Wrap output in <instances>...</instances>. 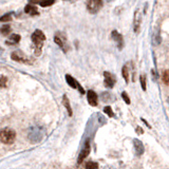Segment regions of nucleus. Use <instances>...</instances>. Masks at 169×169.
<instances>
[{
    "label": "nucleus",
    "instance_id": "obj_19",
    "mask_svg": "<svg viewBox=\"0 0 169 169\" xmlns=\"http://www.w3.org/2000/svg\"><path fill=\"white\" fill-rule=\"evenodd\" d=\"M0 32H1V34H2V35H4V36L10 35V33H11V27L10 26H3L1 29H0Z\"/></svg>",
    "mask_w": 169,
    "mask_h": 169
},
{
    "label": "nucleus",
    "instance_id": "obj_4",
    "mask_svg": "<svg viewBox=\"0 0 169 169\" xmlns=\"http://www.w3.org/2000/svg\"><path fill=\"white\" fill-rule=\"evenodd\" d=\"M102 0H89L87 2V9L91 14H95L102 8Z\"/></svg>",
    "mask_w": 169,
    "mask_h": 169
},
{
    "label": "nucleus",
    "instance_id": "obj_18",
    "mask_svg": "<svg viewBox=\"0 0 169 169\" xmlns=\"http://www.w3.org/2000/svg\"><path fill=\"white\" fill-rule=\"evenodd\" d=\"M122 75H123V77H124L125 81H126L127 84L129 83V71H128L127 65H125L124 67H123V69H122Z\"/></svg>",
    "mask_w": 169,
    "mask_h": 169
},
{
    "label": "nucleus",
    "instance_id": "obj_31",
    "mask_svg": "<svg viewBox=\"0 0 169 169\" xmlns=\"http://www.w3.org/2000/svg\"><path fill=\"white\" fill-rule=\"evenodd\" d=\"M0 50H1V48H0Z\"/></svg>",
    "mask_w": 169,
    "mask_h": 169
},
{
    "label": "nucleus",
    "instance_id": "obj_10",
    "mask_svg": "<svg viewBox=\"0 0 169 169\" xmlns=\"http://www.w3.org/2000/svg\"><path fill=\"white\" fill-rule=\"evenodd\" d=\"M111 36H112L114 41L116 42V45H117L118 50H122L124 48V38H123L122 34H120L117 31H112Z\"/></svg>",
    "mask_w": 169,
    "mask_h": 169
},
{
    "label": "nucleus",
    "instance_id": "obj_15",
    "mask_svg": "<svg viewBox=\"0 0 169 169\" xmlns=\"http://www.w3.org/2000/svg\"><path fill=\"white\" fill-rule=\"evenodd\" d=\"M24 12L31 16H35V15L39 14L37 8H36L35 5H33V4H28V5H26V8H24Z\"/></svg>",
    "mask_w": 169,
    "mask_h": 169
},
{
    "label": "nucleus",
    "instance_id": "obj_1",
    "mask_svg": "<svg viewBox=\"0 0 169 169\" xmlns=\"http://www.w3.org/2000/svg\"><path fill=\"white\" fill-rule=\"evenodd\" d=\"M45 40V36L42 33V31L40 30H36L33 34H32V41L35 45V55H40V52H41V48H42V43Z\"/></svg>",
    "mask_w": 169,
    "mask_h": 169
},
{
    "label": "nucleus",
    "instance_id": "obj_27",
    "mask_svg": "<svg viewBox=\"0 0 169 169\" xmlns=\"http://www.w3.org/2000/svg\"><path fill=\"white\" fill-rule=\"evenodd\" d=\"M136 132H138V134H143L144 133V130L142 129L141 127H138V128H136Z\"/></svg>",
    "mask_w": 169,
    "mask_h": 169
},
{
    "label": "nucleus",
    "instance_id": "obj_11",
    "mask_svg": "<svg viewBox=\"0 0 169 169\" xmlns=\"http://www.w3.org/2000/svg\"><path fill=\"white\" fill-rule=\"evenodd\" d=\"M87 99H88V102L92 107L97 106V99H99V97H97V94L93 90L88 91V93H87Z\"/></svg>",
    "mask_w": 169,
    "mask_h": 169
},
{
    "label": "nucleus",
    "instance_id": "obj_20",
    "mask_svg": "<svg viewBox=\"0 0 169 169\" xmlns=\"http://www.w3.org/2000/svg\"><path fill=\"white\" fill-rule=\"evenodd\" d=\"M86 169H99V164L95 162H88L86 164Z\"/></svg>",
    "mask_w": 169,
    "mask_h": 169
},
{
    "label": "nucleus",
    "instance_id": "obj_28",
    "mask_svg": "<svg viewBox=\"0 0 169 169\" xmlns=\"http://www.w3.org/2000/svg\"><path fill=\"white\" fill-rule=\"evenodd\" d=\"M143 120V122H144V123H145V124H146V125H147V126H148V127H149V128H150V127H151V126H150V125H149V124H148V123H147V122H146V120H144V118H143V120Z\"/></svg>",
    "mask_w": 169,
    "mask_h": 169
},
{
    "label": "nucleus",
    "instance_id": "obj_8",
    "mask_svg": "<svg viewBox=\"0 0 169 169\" xmlns=\"http://www.w3.org/2000/svg\"><path fill=\"white\" fill-rule=\"evenodd\" d=\"M90 143H89V141L86 142V144H84V147L83 148V150H81V152L79 153L78 155V159H77V163L78 164H81L83 163V161L84 159H86L87 156L90 153Z\"/></svg>",
    "mask_w": 169,
    "mask_h": 169
},
{
    "label": "nucleus",
    "instance_id": "obj_21",
    "mask_svg": "<svg viewBox=\"0 0 169 169\" xmlns=\"http://www.w3.org/2000/svg\"><path fill=\"white\" fill-rule=\"evenodd\" d=\"M104 112L107 114V115L109 116V117H113L114 116V113H113V111H112V108H111L110 106H106L104 108Z\"/></svg>",
    "mask_w": 169,
    "mask_h": 169
},
{
    "label": "nucleus",
    "instance_id": "obj_25",
    "mask_svg": "<svg viewBox=\"0 0 169 169\" xmlns=\"http://www.w3.org/2000/svg\"><path fill=\"white\" fill-rule=\"evenodd\" d=\"M6 83H8V78L5 76H0V87L1 88H5Z\"/></svg>",
    "mask_w": 169,
    "mask_h": 169
},
{
    "label": "nucleus",
    "instance_id": "obj_13",
    "mask_svg": "<svg viewBox=\"0 0 169 169\" xmlns=\"http://www.w3.org/2000/svg\"><path fill=\"white\" fill-rule=\"evenodd\" d=\"M133 145L134 148H135V151H136V155H142L144 153V145L141 141H138V138H134L133 140Z\"/></svg>",
    "mask_w": 169,
    "mask_h": 169
},
{
    "label": "nucleus",
    "instance_id": "obj_22",
    "mask_svg": "<svg viewBox=\"0 0 169 169\" xmlns=\"http://www.w3.org/2000/svg\"><path fill=\"white\" fill-rule=\"evenodd\" d=\"M12 19V13H8V14L3 15L0 17V21L1 22H6V21H10Z\"/></svg>",
    "mask_w": 169,
    "mask_h": 169
},
{
    "label": "nucleus",
    "instance_id": "obj_16",
    "mask_svg": "<svg viewBox=\"0 0 169 169\" xmlns=\"http://www.w3.org/2000/svg\"><path fill=\"white\" fill-rule=\"evenodd\" d=\"M20 39H21L20 35H18V34H12V35L10 36V40H8L5 43L8 45H16V43L19 42Z\"/></svg>",
    "mask_w": 169,
    "mask_h": 169
},
{
    "label": "nucleus",
    "instance_id": "obj_5",
    "mask_svg": "<svg viewBox=\"0 0 169 169\" xmlns=\"http://www.w3.org/2000/svg\"><path fill=\"white\" fill-rule=\"evenodd\" d=\"M54 40H55V42L61 48V49H63V51L65 52V53H67V52H68V45H67V39H66V36L63 35V34L57 33L55 35Z\"/></svg>",
    "mask_w": 169,
    "mask_h": 169
},
{
    "label": "nucleus",
    "instance_id": "obj_17",
    "mask_svg": "<svg viewBox=\"0 0 169 169\" xmlns=\"http://www.w3.org/2000/svg\"><path fill=\"white\" fill-rule=\"evenodd\" d=\"M63 106L66 107V109H67V111H68V114H69L70 116H72V108H71V105H70V102H69V99H68V96L67 95H63Z\"/></svg>",
    "mask_w": 169,
    "mask_h": 169
},
{
    "label": "nucleus",
    "instance_id": "obj_29",
    "mask_svg": "<svg viewBox=\"0 0 169 169\" xmlns=\"http://www.w3.org/2000/svg\"><path fill=\"white\" fill-rule=\"evenodd\" d=\"M167 102H168V104H169V97H168V99H167Z\"/></svg>",
    "mask_w": 169,
    "mask_h": 169
},
{
    "label": "nucleus",
    "instance_id": "obj_30",
    "mask_svg": "<svg viewBox=\"0 0 169 169\" xmlns=\"http://www.w3.org/2000/svg\"><path fill=\"white\" fill-rule=\"evenodd\" d=\"M108 1H111V0H108Z\"/></svg>",
    "mask_w": 169,
    "mask_h": 169
},
{
    "label": "nucleus",
    "instance_id": "obj_26",
    "mask_svg": "<svg viewBox=\"0 0 169 169\" xmlns=\"http://www.w3.org/2000/svg\"><path fill=\"white\" fill-rule=\"evenodd\" d=\"M122 97H123V99L125 100V102H126L127 105H130V102H131V100H130V97L128 96V94H127V92H122Z\"/></svg>",
    "mask_w": 169,
    "mask_h": 169
},
{
    "label": "nucleus",
    "instance_id": "obj_12",
    "mask_svg": "<svg viewBox=\"0 0 169 169\" xmlns=\"http://www.w3.org/2000/svg\"><path fill=\"white\" fill-rule=\"evenodd\" d=\"M11 58L15 61H18V63H29V60L22 55L21 52H13V53L11 54Z\"/></svg>",
    "mask_w": 169,
    "mask_h": 169
},
{
    "label": "nucleus",
    "instance_id": "obj_2",
    "mask_svg": "<svg viewBox=\"0 0 169 169\" xmlns=\"http://www.w3.org/2000/svg\"><path fill=\"white\" fill-rule=\"evenodd\" d=\"M16 138V132L10 128H5L0 131V141L3 144H12Z\"/></svg>",
    "mask_w": 169,
    "mask_h": 169
},
{
    "label": "nucleus",
    "instance_id": "obj_24",
    "mask_svg": "<svg viewBox=\"0 0 169 169\" xmlns=\"http://www.w3.org/2000/svg\"><path fill=\"white\" fill-rule=\"evenodd\" d=\"M140 81H141L142 89H143L144 91H146V89H147V86H146V76H145V75H141Z\"/></svg>",
    "mask_w": 169,
    "mask_h": 169
},
{
    "label": "nucleus",
    "instance_id": "obj_23",
    "mask_svg": "<svg viewBox=\"0 0 169 169\" xmlns=\"http://www.w3.org/2000/svg\"><path fill=\"white\" fill-rule=\"evenodd\" d=\"M162 79H163V81H164V83H165L166 84H169V70L164 71L163 75H162Z\"/></svg>",
    "mask_w": 169,
    "mask_h": 169
},
{
    "label": "nucleus",
    "instance_id": "obj_7",
    "mask_svg": "<svg viewBox=\"0 0 169 169\" xmlns=\"http://www.w3.org/2000/svg\"><path fill=\"white\" fill-rule=\"evenodd\" d=\"M104 77H105V86L107 88H113L114 84L116 83V77L114 76L112 73L110 72H104Z\"/></svg>",
    "mask_w": 169,
    "mask_h": 169
},
{
    "label": "nucleus",
    "instance_id": "obj_14",
    "mask_svg": "<svg viewBox=\"0 0 169 169\" xmlns=\"http://www.w3.org/2000/svg\"><path fill=\"white\" fill-rule=\"evenodd\" d=\"M31 4H39L42 8H45V6H50L55 2V0H30Z\"/></svg>",
    "mask_w": 169,
    "mask_h": 169
},
{
    "label": "nucleus",
    "instance_id": "obj_9",
    "mask_svg": "<svg viewBox=\"0 0 169 169\" xmlns=\"http://www.w3.org/2000/svg\"><path fill=\"white\" fill-rule=\"evenodd\" d=\"M141 22H142V15H141L140 11L136 10L133 16V30L136 34H138V32H140Z\"/></svg>",
    "mask_w": 169,
    "mask_h": 169
},
{
    "label": "nucleus",
    "instance_id": "obj_3",
    "mask_svg": "<svg viewBox=\"0 0 169 169\" xmlns=\"http://www.w3.org/2000/svg\"><path fill=\"white\" fill-rule=\"evenodd\" d=\"M28 136L33 143H35V142H40L43 136V130L38 126L31 127L29 130Z\"/></svg>",
    "mask_w": 169,
    "mask_h": 169
},
{
    "label": "nucleus",
    "instance_id": "obj_6",
    "mask_svg": "<svg viewBox=\"0 0 169 169\" xmlns=\"http://www.w3.org/2000/svg\"><path fill=\"white\" fill-rule=\"evenodd\" d=\"M66 81H67L68 84H69L71 88H73V89H78V91L81 93V94H84V88L81 86V84H79V83L76 81V79L74 78V77H72L71 75L67 74V75H66Z\"/></svg>",
    "mask_w": 169,
    "mask_h": 169
}]
</instances>
